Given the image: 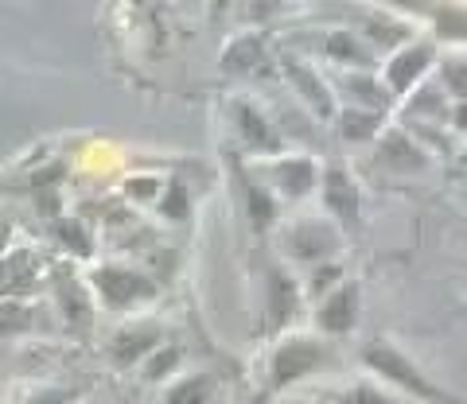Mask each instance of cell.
I'll return each mask as SVG.
<instances>
[{
	"label": "cell",
	"instance_id": "6da1fadb",
	"mask_svg": "<svg viewBox=\"0 0 467 404\" xmlns=\"http://www.w3.org/2000/svg\"><path fill=\"white\" fill-rule=\"evenodd\" d=\"M358 362L367 373H374V381L378 385H386L393 389V393H405V397H413L420 404H460L456 397L448 393V389H441L425 369H420L413 358H409L401 346H393L389 338H370V342H362V350H358Z\"/></svg>",
	"mask_w": 467,
	"mask_h": 404
},
{
	"label": "cell",
	"instance_id": "7a4b0ae2",
	"mask_svg": "<svg viewBox=\"0 0 467 404\" xmlns=\"http://www.w3.org/2000/svg\"><path fill=\"white\" fill-rule=\"evenodd\" d=\"M86 284H90L98 308L113 315H133L140 308H149V303H156L160 292H164L149 268H137L125 261H98L86 272Z\"/></svg>",
	"mask_w": 467,
	"mask_h": 404
},
{
	"label": "cell",
	"instance_id": "3957f363",
	"mask_svg": "<svg viewBox=\"0 0 467 404\" xmlns=\"http://www.w3.org/2000/svg\"><path fill=\"white\" fill-rule=\"evenodd\" d=\"M331 366V346L319 335H304V330H288L276 338L265 362V393H288L300 381L316 378Z\"/></svg>",
	"mask_w": 467,
	"mask_h": 404
},
{
	"label": "cell",
	"instance_id": "277c9868",
	"mask_svg": "<svg viewBox=\"0 0 467 404\" xmlns=\"http://www.w3.org/2000/svg\"><path fill=\"white\" fill-rule=\"evenodd\" d=\"M343 229L335 226L324 214L316 218H292L281 229V249L292 265H304V268H316V265H327V261H339L343 253Z\"/></svg>",
	"mask_w": 467,
	"mask_h": 404
},
{
	"label": "cell",
	"instance_id": "5b68a950",
	"mask_svg": "<svg viewBox=\"0 0 467 404\" xmlns=\"http://www.w3.org/2000/svg\"><path fill=\"white\" fill-rule=\"evenodd\" d=\"M230 128L238 136L245 156H257V160H273V156H285V133L265 109L250 97H234L230 101Z\"/></svg>",
	"mask_w": 467,
	"mask_h": 404
},
{
	"label": "cell",
	"instance_id": "8992f818",
	"mask_svg": "<svg viewBox=\"0 0 467 404\" xmlns=\"http://www.w3.org/2000/svg\"><path fill=\"white\" fill-rule=\"evenodd\" d=\"M319 207H324V218H331L343 234H358L362 229V187L347 164H339V160L324 164Z\"/></svg>",
	"mask_w": 467,
	"mask_h": 404
},
{
	"label": "cell",
	"instance_id": "52a82bcc",
	"mask_svg": "<svg viewBox=\"0 0 467 404\" xmlns=\"http://www.w3.org/2000/svg\"><path fill=\"white\" fill-rule=\"evenodd\" d=\"M261 176H265V187L276 195V198H285V202H304V198H312L319 195V183H324V164L316 160V156H273V160L261 164Z\"/></svg>",
	"mask_w": 467,
	"mask_h": 404
},
{
	"label": "cell",
	"instance_id": "ba28073f",
	"mask_svg": "<svg viewBox=\"0 0 467 404\" xmlns=\"http://www.w3.org/2000/svg\"><path fill=\"white\" fill-rule=\"evenodd\" d=\"M362 319V284L358 280H343L335 292H327L324 299L316 303L312 311V327L319 338H347L358 330Z\"/></svg>",
	"mask_w": 467,
	"mask_h": 404
},
{
	"label": "cell",
	"instance_id": "9c48e42d",
	"mask_svg": "<svg viewBox=\"0 0 467 404\" xmlns=\"http://www.w3.org/2000/svg\"><path fill=\"white\" fill-rule=\"evenodd\" d=\"M304 303H308V296H304V284L292 277V268L269 265L265 268V323H269V330L288 335V330L304 319Z\"/></svg>",
	"mask_w": 467,
	"mask_h": 404
},
{
	"label": "cell",
	"instance_id": "30bf717a",
	"mask_svg": "<svg viewBox=\"0 0 467 404\" xmlns=\"http://www.w3.org/2000/svg\"><path fill=\"white\" fill-rule=\"evenodd\" d=\"M281 75L288 78V90L304 101V109H308L316 121H324V125L335 121V113H339V97H335L331 82L319 75L312 63L296 59V55H285V59H281Z\"/></svg>",
	"mask_w": 467,
	"mask_h": 404
},
{
	"label": "cell",
	"instance_id": "8fae6325",
	"mask_svg": "<svg viewBox=\"0 0 467 404\" xmlns=\"http://www.w3.org/2000/svg\"><path fill=\"white\" fill-rule=\"evenodd\" d=\"M164 342V327L156 319H129L106 338V358L113 369H140L144 358L160 350Z\"/></svg>",
	"mask_w": 467,
	"mask_h": 404
},
{
	"label": "cell",
	"instance_id": "7c38bea8",
	"mask_svg": "<svg viewBox=\"0 0 467 404\" xmlns=\"http://www.w3.org/2000/svg\"><path fill=\"white\" fill-rule=\"evenodd\" d=\"M374 160L389 176H425L432 167V152L420 148V140L409 128H386L374 144Z\"/></svg>",
	"mask_w": 467,
	"mask_h": 404
},
{
	"label": "cell",
	"instance_id": "4fadbf2b",
	"mask_svg": "<svg viewBox=\"0 0 467 404\" xmlns=\"http://www.w3.org/2000/svg\"><path fill=\"white\" fill-rule=\"evenodd\" d=\"M436 66V51L429 47V43H409V47L393 51L386 66H382V82L389 86L393 97H409L413 90H420V86L429 82Z\"/></svg>",
	"mask_w": 467,
	"mask_h": 404
},
{
	"label": "cell",
	"instance_id": "5bb4252c",
	"mask_svg": "<svg viewBox=\"0 0 467 404\" xmlns=\"http://www.w3.org/2000/svg\"><path fill=\"white\" fill-rule=\"evenodd\" d=\"M331 90L339 97V106L370 109V113H389L393 101H398L389 94V86L382 82V75H374V70H343V75L331 82Z\"/></svg>",
	"mask_w": 467,
	"mask_h": 404
},
{
	"label": "cell",
	"instance_id": "9a60e30c",
	"mask_svg": "<svg viewBox=\"0 0 467 404\" xmlns=\"http://www.w3.org/2000/svg\"><path fill=\"white\" fill-rule=\"evenodd\" d=\"M43 284V261L32 249L0 253V303L27 299Z\"/></svg>",
	"mask_w": 467,
	"mask_h": 404
},
{
	"label": "cell",
	"instance_id": "2e32d148",
	"mask_svg": "<svg viewBox=\"0 0 467 404\" xmlns=\"http://www.w3.org/2000/svg\"><path fill=\"white\" fill-rule=\"evenodd\" d=\"M234 176H238V191H242V207H245V218H250V229L265 237L276 226V218H281V198L269 191L265 179L250 176L245 167H234Z\"/></svg>",
	"mask_w": 467,
	"mask_h": 404
},
{
	"label": "cell",
	"instance_id": "e0dca14e",
	"mask_svg": "<svg viewBox=\"0 0 467 404\" xmlns=\"http://www.w3.org/2000/svg\"><path fill=\"white\" fill-rule=\"evenodd\" d=\"M358 35H362V43H367L374 55H386V59H389L393 51H401V47L413 43V24L401 20L398 12H374V16L362 20Z\"/></svg>",
	"mask_w": 467,
	"mask_h": 404
},
{
	"label": "cell",
	"instance_id": "ac0fdd59",
	"mask_svg": "<svg viewBox=\"0 0 467 404\" xmlns=\"http://www.w3.org/2000/svg\"><path fill=\"white\" fill-rule=\"evenodd\" d=\"M335 136L343 144H355V148H367V144H378V136L386 133V113H370V109H350V106H339L335 113Z\"/></svg>",
	"mask_w": 467,
	"mask_h": 404
},
{
	"label": "cell",
	"instance_id": "d6986e66",
	"mask_svg": "<svg viewBox=\"0 0 467 404\" xmlns=\"http://www.w3.org/2000/svg\"><path fill=\"white\" fill-rule=\"evenodd\" d=\"M164 404H223V381L207 369L180 373L164 389Z\"/></svg>",
	"mask_w": 467,
	"mask_h": 404
},
{
	"label": "cell",
	"instance_id": "ffe728a7",
	"mask_svg": "<svg viewBox=\"0 0 467 404\" xmlns=\"http://www.w3.org/2000/svg\"><path fill=\"white\" fill-rule=\"evenodd\" d=\"M324 55H327V63L343 66V70H374V59H378L367 43H362L358 32H327Z\"/></svg>",
	"mask_w": 467,
	"mask_h": 404
},
{
	"label": "cell",
	"instance_id": "44dd1931",
	"mask_svg": "<svg viewBox=\"0 0 467 404\" xmlns=\"http://www.w3.org/2000/svg\"><path fill=\"white\" fill-rule=\"evenodd\" d=\"M448 113H451V97L441 90V82H425L405 101L409 125H436V121L448 125Z\"/></svg>",
	"mask_w": 467,
	"mask_h": 404
},
{
	"label": "cell",
	"instance_id": "7402d4cb",
	"mask_svg": "<svg viewBox=\"0 0 467 404\" xmlns=\"http://www.w3.org/2000/svg\"><path fill=\"white\" fill-rule=\"evenodd\" d=\"M261 66H265V43H261V35H238L223 51V59H218V70L230 78L257 75Z\"/></svg>",
	"mask_w": 467,
	"mask_h": 404
},
{
	"label": "cell",
	"instance_id": "603a6c76",
	"mask_svg": "<svg viewBox=\"0 0 467 404\" xmlns=\"http://www.w3.org/2000/svg\"><path fill=\"white\" fill-rule=\"evenodd\" d=\"M51 237H55L58 249L67 257H75V261H90L94 257V229L82 218H75V214H58V218H51Z\"/></svg>",
	"mask_w": 467,
	"mask_h": 404
},
{
	"label": "cell",
	"instance_id": "cb8c5ba5",
	"mask_svg": "<svg viewBox=\"0 0 467 404\" xmlns=\"http://www.w3.org/2000/svg\"><path fill=\"white\" fill-rule=\"evenodd\" d=\"M55 296H58V315H63L67 327H86L94 315V292L86 280H58L55 284Z\"/></svg>",
	"mask_w": 467,
	"mask_h": 404
},
{
	"label": "cell",
	"instance_id": "d4e9b609",
	"mask_svg": "<svg viewBox=\"0 0 467 404\" xmlns=\"http://www.w3.org/2000/svg\"><path fill=\"white\" fill-rule=\"evenodd\" d=\"M183 362H187L183 346L164 342L160 350H152V354L140 362V378L149 381V385H171V381L183 373Z\"/></svg>",
	"mask_w": 467,
	"mask_h": 404
},
{
	"label": "cell",
	"instance_id": "484cf974",
	"mask_svg": "<svg viewBox=\"0 0 467 404\" xmlns=\"http://www.w3.org/2000/svg\"><path fill=\"white\" fill-rule=\"evenodd\" d=\"M432 35L441 43L467 47V5H460V0H436V8H432Z\"/></svg>",
	"mask_w": 467,
	"mask_h": 404
},
{
	"label": "cell",
	"instance_id": "4316f807",
	"mask_svg": "<svg viewBox=\"0 0 467 404\" xmlns=\"http://www.w3.org/2000/svg\"><path fill=\"white\" fill-rule=\"evenodd\" d=\"M192 210H195L192 187H187L183 179H168L164 195H160V202H156V214L171 226H183V222H192Z\"/></svg>",
	"mask_w": 467,
	"mask_h": 404
},
{
	"label": "cell",
	"instance_id": "83f0119b",
	"mask_svg": "<svg viewBox=\"0 0 467 404\" xmlns=\"http://www.w3.org/2000/svg\"><path fill=\"white\" fill-rule=\"evenodd\" d=\"M164 187H168L164 176H156V171H140V176H129L121 183V195L129 202H137V207H156L160 195H164Z\"/></svg>",
	"mask_w": 467,
	"mask_h": 404
},
{
	"label": "cell",
	"instance_id": "f1b7e54d",
	"mask_svg": "<svg viewBox=\"0 0 467 404\" xmlns=\"http://www.w3.org/2000/svg\"><path fill=\"white\" fill-rule=\"evenodd\" d=\"M347 277H343V265L339 261H327V265H316V268H308V277H304L300 284H304V296H308L312 303H319L327 292H335Z\"/></svg>",
	"mask_w": 467,
	"mask_h": 404
},
{
	"label": "cell",
	"instance_id": "f546056e",
	"mask_svg": "<svg viewBox=\"0 0 467 404\" xmlns=\"http://www.w3.org/2000/svg\"><path fill=\"white\" fill-rule=\"evenodd\" d=\"M335 404H393V393L378 381H355L335 393Z\"/></svg>",
	"mask_w": 467,
	"mask_h": 404
},
{
	"label": "cell",
	"instance_id": "4dcf8cb0",
	"mask_svg": "<svg viewBox=\"0 0 467 404\" xmlns=\"http://www.w3.org/2000/svg\"><path fill=\"white\" fill-rule=\"evenodd\" d=\"M16 404H78V389L70 385H32Z\"/></svg>",
	"mask_w": 467,
	"mask_h": 404
},
{
	"label": "cell",
	"instance_id": "1f68e13d",
	"mask_svg": "<svg viewBox=\"0 0 467 404\" xmlns=\"http://www.w3.org/2000/svg\"><path fill=\"white\" fill-rule=\"evenodd\" d=\"M436 82H441V90L451 101L467 97V66L463 63H441V70H436Z\"/></svg>",
	"mask_w": 467,
	"mask_h": 404
},
{
	"label": "cell",
	"instance_id": "d6a6232c",
	"mask_svg": "<svg viewBox=\"0 0 467 404\" xmlns=\"http://www.w3.org/2000/svg\"><path fill=\"white\" fill-rule=\"evenodd\" d=\"M448 128H451V133H460V136H467V97L451 101V113H448Z\"/></svg>",
	"mask_w": 467,
	"mask_h": 404
},
{
	"label": "cell",
	"instance_id": "836d02e7",
	"mask_svg": "<svg viewBox=\"0 0 467 404\" xmlns=\"http://www.w3.org/2000/svg\"><path fill=\"white\" fill-rule=\"evenodd\" d=\"M386 5L393 8V12H432L436 8V0H386Z\"/></svg>",
	"mask_w": 467,
	"mask_h": 404
},
{
	"label": "cell",
	"instance_id": "e575fe53",
	"mask_svg": "<svg viewBox=\"0 0 467 404\" xmlns=\"http://www.w3.org/2000/svg\"><path fill=\"white\" fill-rule=\"evenodd\" d=\"M269 397H273V393H257V397H254V400H250V404H273V400H269Z\"/></svg>",
	"mask_w": 467,
	"mask_h": 404
},
{
	"label": "cell",
	"instance_id": "d590c367",
	"mask_svg": "<svg viewBox=\"0 0 467 404\" xmlns=\"http://www.w3.org/2000/svg\"><path fill=\"white\" fill-rule=\"evenodd\" d=\"M463 167H467V148H463Z\"/></svg>",
	"mask_w": 467,
	"mask_h": 404
}]
</instances>
